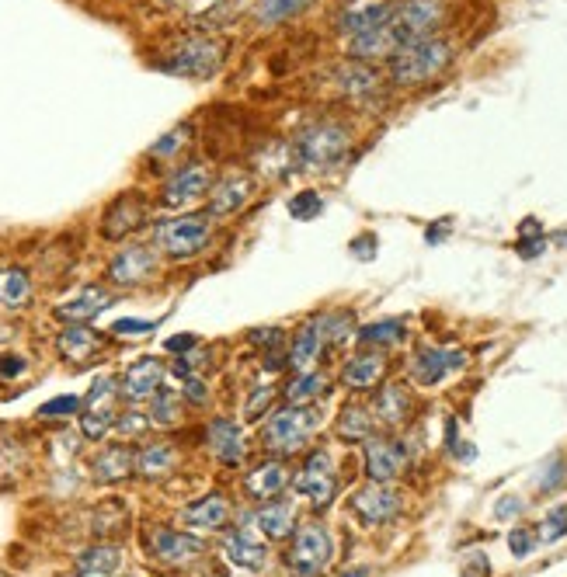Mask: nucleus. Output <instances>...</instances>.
Listing matches in <instances>:
<instances>
[{
	"instance_id": "f257e3e1",
	"label": "nucleus",
	"mask_w": 567,
	"mask_h": 577,
	"mask_svg": "<svg viewBox=\"0 0 567 577\" xmlns=\"http://www.w3.org/2000/svg\"><path fill=\"white\" fill-rule=\"evenodd\" d=\"M453 63V46L442 35H428V39L407 42L390 56V80L401 87L425 84V80L439 77L442 70Z\"/></svg>"
},
{
	"instance_id": "f03ea898",
	"label": "nucleus",
	"mask_w": 567,
	"mask_h": 577,
	"mask_svg": "<svg viewBox=\"0 0 567 577\" xmlns=\"http://www.w3.org/2000/svg\"><path fill=\"white\" fill-rule=\"evenodd\" d=\"M348 146H352V133H348L345 126H338V122H314V126L300 129L293 150L303 167L327 171V167H334L338 160H345Z\"/></svg>"
},
{
	"instance_id": "7ed1b4c3",
	"label": "nucleus",
	"mask_w": 567,
	"mask_h": 577,
	"mask_svg": "<svg viewBox=\"0 0 567 577\" xmlns=\"http://www.w3.org/2000/svg\"><path fill=\"white\" fill-rule=\"evenodd\" d=\"M314 432H317V414L307 411V404L303 407L289 404L265 421V428H261V442H265V449L289 456V452H300Z\"/></svg>"
},
{
	"instance_id": "20e7f679",
	"label": "nucleus",
	"mask_w": 567,
	"mask_h": 577,
	"mask_svg": "<svg viewBox=\"0 0 567 577\" xmlns=\"http://www.w3.org/2000/svg\"><path fill=\"white\" fill-rule=\"evenodd\" d=\"M209 237H213L209 216H178V219H167V223H157L154 230V244L174 261L195 258V254L209 244Z\"/></svg>"
},
{
	"instance_id": "39448f33",
	"label": "nucleus",
	"mask_w": 567,
	"mask_h": 577,
	"mask_svg": "<svg viewBox=\"0 0 567 577\" xmlns=\"http://www.w3.org/2000/svg\"><path fill=\"white\" fill-rule=\"evenodd\" d=\"M442 18H446V4H442V0H404L401 7L390 11L387 25H390V35H394L397 49H401L407 42L435 35Z\"/></svg>"
},
{
	"instance_id": "423d86ee",
	"label": "nucleus",
	"mask_w": 567,
	"mask_h": 577,
	"mask_svg": "<svg viewBox=\"0 0 567 577\" xmlns=\"http://www.w3.org/2000/svg\"><path fill=\"white\" fill-rule=\"evenodd\" d=\"M334 557V539L324 522H307L296 529L293 550H289V571L293 577H317Z\"/></svg>"
},
{
	"instance_id": "0eeeda50",
	"label": "nucleus",
	"mask_w": 567,
	"mask_h": 577,
	"mask_svg": "<svg viewBox=\"0 0 567 577\" xmlns=\"http://www.w3.org/2000/svg\"><path fill=\"white\" fill-rule=\"evenodd\" d=\"M223 63V42L209 39V35H195V39H185L171 56L161 63L164 73H174V77H213Z\"/></svg>"
},
{
	"instance_id": "6e6552de",
	"label": "nucleus",
	"mask_w": 567,
	"mask_h": 577,
	"mask_svg": "<svg viewBox=\"0 0 567 577\" xmlns=\"http://www.w3.org/2000/svg\"><path fill=\"white\" fill-rule=\"evenodd\" d=\"M119 379L115 376H101L91 383V393H87L84 407H81V435L91 438V442H101L115 425V397H119Z\"/></svg>"
},
{
	"instance_id": "1a4fd4ad",
	"label": "nucleus",
	"mask_w": 567,
	"mask_h": 577,
	"mask_svg": "<svg viewBox=\"0 0 567 577\" xmlns=\"http://www.w3.org/2000/svg\"><path fill=\"white\" fill-rule=\"evenodd\" d=\"M293 487L303 494V498H310V505L314 508H324L334 501V494H338V466H334V456L327 449H317L307 456V463H303L300 477L293 480Z\"/></svg>"
},
{
	"instance_id": "9d476101",
	"label": "nucleus",
	"mask_w": 567,
	"mask_h": 577,
	"mask_svg": "<svg viewBox=\"0 0 567 577\" xmlns=\"http://www.w3.org/2000/svg\"><path fill=\"white\" fill-rule=\"evenodd\" d=\"M206 192H213V171L209 164H188L178 174H171L161 192L164 209H188L202 199Z\"/></svg>"
},
{
	"instance_id": "9b49d317",
	"label": "nucleus",
	"mask_w": 567,
	"mask_h": 577,
	"mask_svg": "<svg viewBox=\"0 0 567 577\" xmlns=\"http://www.w3.org/2000/svg\"><path fill=\"white\" fill-rule=\"evenodd\" d=\"M150 553H154L161 564L185 567L206 553V543H202L199 536H192V532H181V529H154L150 532Z\"/></svg>"
},
{
	"instance_id": "f8f14e48",
	"label": "nucleus",
	"mask_w": 567,
	"mask_h": 577,
	"mask_svg": "<svg viewBox=\"0 0 567 577\" xmlns=\"http://www.w3.org/2000/svg\"><path fill=\"white\" fill-rule=\"evenodd\" d=\"M164 376H167L164 362L150 359V355H147V359H136L126 372H122L119 390H122V397H126L129 404H143V400H154L157 393L164 390Z\"/></svg>"
},
{
	"instance_id": "ddd939ff",
	"label": "nucleus",
	"mask_w": 567,
	"mask_h": 577,
	"mask_svg": "<svg viewBox=\"0 0 567 577\" xmlns=\"http://www.w3.org/2000/svg\"><path fill=\"white\" fill-rule=\"evenodd\" d=\"M401 508H404L401 494H397L394 487H387V484H369V487H362L359 494H352V511L366 525L394 522V518L401 515Z\"/></svg>"
},
{
	"instance_id": "4468645a",
	"label": "nucleus",
	"mask_w": 567,
	"mask_h": 577,
	"mask_svg": "<svg viewBox=\"0 0 567 577\" xmlns=\"http://www.w3.org/2000/svg\"><path fill=\"white\" fill-rule=\"evenodd\" d=\"M154 272H157V251L140 244L122 247L112 258V265H108V279H112L115 286H140V282H147Z\"/></svg>"
},
{
	"instance_id": "2eb2a0df",
	"label": "nucleus",
	"mask_w": 567,
	"mask_h": 577,
	"mask_svg": "<svg viewBox=\"0 0 567 577\" xmlns=\"http://www.w3.org/2000/svg\"><path fill=\"white\" fill-rule=\"evenodd\" d=\"M463 365H467V352H456V348H421L411 362V376L421 386H435L449 372L463 369Z\"/></svg>"
},
{
	"instance_id": "dca6fc26",
	"label": "nucleus",
	"mask_w": 567,
	"mask_h": 577,
	"mask_svg": "<svg viewBox=\"0 0 567 577\" xmlns=\"http://www.w3.org/2000/svg\"><path fill=\"white\" fill-rule=\"evenodd\" d=\"M404 470V449L394 438H369L366 442V477L373 484H390Z\"/></svg>"
},
{
	"instance_id": "f3484780",
	"label": "nucleus",
	"mask_w": 567,
	"mask_h": 577,
	"mask_svg": "<svg viewBox=\"0 0 567 577\" xmlns=\"http://www.w3.org/2000/svg\"><path fill=\"white\" fill-rule=\"evenodd\" d=\"M147 219V206L140 195H122L108 206V213L101 216V237L105 240H122L129 233H136Z\"/></svg>"
},
{
	"instance_id": "a211bd4d",
	"label": "nucleus",
	"mask_w": 567,
	"mask_h": 577,
	"mask_svg": "<svg viewBox=\"0 0 567 577\" xmlns=\"http://www.w3.org/2000/svg\"><path fill=\"white\" fill-rule=\"evenodd\" d=\"M324 345H327V334H324V313L321 317H310L307 324L300 327V334H296V341L289 345V369L300 376V372H310L314 369V362L324 355Z\"/></svg>"
},
{
	"instance_id": "6ab92c4d",
	"label": "nucleus",
	"mask_w": 567,
	"mask_h": 577,
	"mask_svg": "<svg viewBox=\"0 0 567 577\" xmlns=\"http://www.w3.org/2000/svg\"><path fill=\"white\" fill-rule=\"evenodd\" d=\"M209 452L220 459L223 466H241L244 463V428L230 418H216L206 428Z\"/></svg>"
},
{
	"instance_id": "aec40b11",
	"label": "nucleus",
	"mask_w": 567,
	"mask_h": 577,
	"mask_svg": "<svg viewBox=\"0 0 567 577\" xmlns=\"http://www.w3.org/2000/svg\"><path fill=\"white\" fill-rule=\"evenodd\" d=\"M254 195V178L247 174H223L209 192V216H234Z\"/></svg>"
},
{
	"instance_id": "412c9836",
	"label": "nucleus",
	"mask_w": 567,
	"mask_h": 577,
	"mask_svg": "<svg viewBox=\"0 0 567 577\" xmlns=\"http://www.w3.org/2000/svg\"><path fill=\"white\" fill-rule=\"evenodd\" d=\"M112 303H115V296L108 289L84 286L74 299H67V303L56 306V317H60L63 324H87V320H94L98 313H105Z\"/></svg>"
},
{
	"instance_id": "4be33fe9",
	"label": "nucleus",
	"mask_w": 567,
	"mask_h": 577,
	"mask_svg": "<svg viewBox=\"0 0 567 577\" xmlns=\"http://www.w3.org/2000/svg\"><path fill=\"white\" fill-rule=\"evenodd\" d=\"M91 473H94V480H98V484H122V480L136 473V452L129 449L126 442L105 445V449L94 456Z\"/></svg>"
},
{
	"instance_id": "5701e85b",
	"label": "nucleus",
	"mask_w": 567,
	"mask_h": 577,
	"mask_svg": "<svg viewBox=\"0 0 567 577\" xmlns=\"http://www.w3.org/2000/svg\"><path fill=\"white\" fill-rule=\"evenodd\" d=\"M101 348H105V338L87 324H67V331H60V338H56V352L74 365H87Z\"/></svg>"
},
{
	"instance_id": "b1692460",
	"label": "nucleus",
	"mask_w": 567,
	"mask_h": 577,
	"mask_svg": "<svg viewBox=\"0 0 567 577\" xmlns=\"http://www.w3.org/2000/svg\"><path fill=\"white\" fill-rule=\"evenodd\" d=\"M181 522H185L188 529L216 532L230 522V501L223 498V494H206V498L181 508Z\"/></svg>"
},
{
	"instance_id": "393cba45",
	"label": "nucleus",
	"mask_w": 567,
	"mask_h": 577,
	"mask_svg": "<svg viewBox=\"0 0 567 577\" xmlns=\"http://www.w3.org/2000/svg\"><path fill=\"white\" fill-rule=\"evenodd\" d=\"M286 487H289V470H286V463H279V459L258 463L244 480V491L258 501H275Z\"/></svg>"
},
{
	"instance_id": "a878e982",
	"label": "nucleus",
	"mask_w": 567,
	"mask_h": 577,
	"mask_svg": "<svg viewBox=\"0 0 567 577\" xmlns=\"http://www.w3.org/2000/svg\"><path fill=\"white\" fill-rule=\"evenodd\" d=\"M77 574L84 577H101V574H119L126 567V550L112 543H94L87 550L77 553Z\"/></svg>"
},
{
	"instance_id": "bb28decb",
	"label": "nucleus",
	"mask_w": 567,
	"mask_h": 577,
	"mask_svg": "<svg viewBox=\"0 0 567 577\" xmlns=\"http://www.w3.org/2000/svg\"><path fill=\"white\" fill-rule=\"evenodd\" d=\"M223 553H227V560L234 567H244V571H261L265 567V543L261 539H254L247 529H234L227 532V539H223Z\"/></svg>"
},
{
	"instance_id": "cd10ccee",
	"label": "nucleus",
	"mask_w": 567,
	"mask_h": 577,
	"mask_svg": "<svg viewBox=\"0 0 567 577\" xmlns=\"http://www.w3.org/2000/svg\"><path fill=\"white\" fill-rule=\"evenodd\" d=\"M383 376H387V359L376 352L352 355L345 362V369H341V383L352 386V390H373Z\"/></svg>"
},
{
	"instance_id": "c85d7f7f",
	"label": "nucleus",
	"mask_w": 567,
	"mask_h": 577,
	"mask_svg": "<svg viewBox=\"0 0 567 577\" xmlns=\"http://www.w3.org/2000/svg\"><path fill=\"white\" fill-rule=\"evenodd\" d=\"M348 53L355 56V60H383V56H394L397 53V42L394 35H390V25L383 21V25L369 28V32H359L348 39Z\"/></svg>"
},
{
	"instance_id": "c756f323",
	"label": "nucleus",
	"mask_w": 567,
	"mask_h": 577,
	"mask_svg": "<svg viewBox=\"0 0 567 577\" xmlns=\"http://www.w3.org/2000/svg\"><path fill=\"white\" fill-rule=\"evenodd\" d=\"M254 525L261 529V536L279 543V539H289V532L296 529V511L286 501H265L254 515Z\"/></svg>"
},
{
	"instance_id": "7c9ffc66",
	"label": "nucleus",
	"mask_w": 567,
	"mask_h": 577,
	"mask_svg": "<svg viewBox=\"0 0 567 577\" xmlns=\"http://www.w3.org/2000/svg\"><path fill=\"white\" fill-rule=\"evenodd\" d=\"M178 463V449L167 442H150L136 452V473L147 480H157V477H167Z\"/></svg>"
},
{
	"instance_id": "2f4dec72",
	"label": "nucleus",
	"mask_w": 567,
	"mask_h": 577,
	"mask_svg": "<svg viewBox=\"0 0 567 577\" xmlns=\"http://www.w3.org/2000/svg\"><path fill=\"white\" fill-rule=\"evenodd\" d=\"M407 414H411V393L404 383H387L376 393V418L383 425H404Z\"/></svg>"
},
{
	"instance_id": "473e14b6",
	"label": "nucleus",
	"mask_w": 567,
	"mask_h": 577,
	"mask_svg": "<svg viewBox=\"0 0 567 577\" xmlns=\"http://www.w3.org/2000/svg\"><path fill=\"white\" fill-rule=\"evenodd\" d=\"M32 299V279H28L25 268L18 265H7L0 268V306L7 310H18Z\"/></svg>"
},
{
	"instance_id": "72a5a7b5",
	"label": "nucleus",
	"mask_w": 567,
	"mask_h": 577,
	"mask_svg": "<svg viewBox=\"0 0 567 577\" xmlns=\"http://www.w3.org/2000/svg\"><path fill=\"white\" fill-rule=\"evenodd\" d=\"M334 428H338V435L345 438V442H369V438H373L376 421L362 404H348L345 411L338 414V425H334Z\"/></svg>"
},
{
	"instance_id": "f704fd0d",
	"label": "nucleus",
	"mask_w": 567,
	"mask_h": 577,
	"mask_svg": "<svg viewBox=\"0 0 567 577\" xmlns=\"http://www.w3.org/2000/svg\"><path fill=\"white\" fill-rule=\"evenodd\" d=\"M334 80H338L341 94H355V98H362V94H373L376 87H380V77H376V70L366 67V63H345V67L334 73Z\"/></svg>"
},
{
	"instance_id": "c9c22d12",
	"label": "nucleus",
	"mask_w": 567,
	"mask_h": 577,
	"mask_svg": "<svg viewBox=\"0 0 567 577\" xmlns=\"http://www.w3.org/2000/svg\"><path fill=\"white\" fill-rule=\"evenodd\" d=\"M390 18V7H383V4H369V7H348L345 14H341V21H338V28H341V35H359V32H369V28H376V25H383V21Z\"/></svg>"
},
{
	"instance_id": "e433bc0d",
	"label": "nucleus",
	"mask_w": 567,
	"mask_h": 577,
	"mask_svg": "<svg viewBox=\"0 0 567 577\" xmlns=\"http://www.w3.org/2000/svg\"><path fill=\"white\" fill-rule=\"evenodd\" d=\"M407 338V324L401 317H390V320H376V324H366L359 331L362 345H380V348H394Z\"/></svg>"
},
{
	"instance_id": "4c0bfd02",
	"label": "nucleus",
	"mask_w": 567,
	"mask_h": 577,
	"mask_svg": "<svg viewBox=\"0 0 567 577\" xmlns=\"http://www.w3.org/2000/svg\"><path fill=\"white\" fill-rule=\"evenodd\" d=\"M317 0H258V7H254V14H258L261 25H282V21L296 18V14H303L307 7H314Z\"/></svg>"
},
{
	"instance_id": "58836bf2",
	"label": "nucleus",
	"mask_w": 567,
	"mask_h": 577,
	"mask_svg": "<svg viewBox=\"0 0 567 577\" xmlns=\"http://www.w3.org/2000/svg\"><path fill=\"white\" fill-rule=\"evenodd\" d=\"M321 393H327V376H324V372H314V369L300 372V376L286 386V400H289V404H296V407L310 404V400H317Z\"/></svg>"
},
{
	"instance_id": "ea45409f",
	"label": "nucleus",
	"mask_w": 567,
	"mask_h": 577,
	"mask_svg": "<svg viewBox=\"0 0 567 577\" xmlns=\"http://www.w3.org/2000/svg\"><path fill=\"white\" fill-rule=\"evenodd\" d=\"M265 150H268V146H265ZM296 164H300V160H296V150H289L286 143H272V150L258 157L261 174H268V178H286Z\"/></svg>"
},
{
	"instance_id": "a19ab883",
	"label": "nucleus",
	"mask_w": 567,
	"mask_h": 577,
	"mask_svg": "<svg viewBox=\"0 0 567 577\" xmlns=\"http://www.w3.org/2000/svg\"><path fill=\"white\" fill-rule=\"evenodd\" d=\"M150 418H154L157 428L178 425V418H181V397H178V393H171V390L157 393V397L150 400Z\"/></svg>"
},
{
	"instance_id": "79ce46f5",
	"label": "nucleus",
	"mask_w": 567,
	"mask_h": 577,
	"mask_svg": "<svg viewBox=\"0 0 567 577\" xmlns=\"http://www.w3.org/2000/svg\"><path fill=\"white\" fill-rule=\"evenodd\" d=\"M188 136H192V126H174L171 133H164L161 140L150 146V153H154V157H161V160L164 157H178V153L185 150Z\"/></svg>"
},
{
	"instance_id": "37998d69",
	"label": "nucleus",
	"mask_w": 567,
	"mask_h": 577,
	"mask_svg": "<svg viewBox=\"0 0 567 577\" xmlns=\"http://www.w3.org/2000/svg\"><path fill=\"white\" fill-rule=\"evenodd\" d=\"M289 213L296 219H317L324 213V199L321 192H314V188H307V192H296L293 199H289Z\"/></svg>"
},
{
	"instance_id": "c03bdc74",
	"label": "nucleus",
	"mask_w": 567,
	"mask_h": 577,
	"mask_svg": "<svg viewBox=\"0 0 567 577\" xmlns=\"http://www.w3.org/2000/svg\"><path fill=\"white\" fill-rule=\"evenodd\" d=\"M150 425H154V418H147V414L140 411H126L115 418L112 432H119V438H143L150 432Z\"/></svg>"
},
{
	"instance_id": "a18cd8bd",
	"label": "nucleus",
	"mask_w": 567,
	"mask_h": 577,
	"mask_svg": "<svg viewBox=\"0 0 567 577\" xmlns=\"http://www.w3.org/2000/svg\"><path fill=\"white\" fill-rule=\"evenodd\" d=\"M543 247H547V237L540 233V223H536V219H526V223H522V233H519V254L522 258H540Z\"/></svg>"
},
{
	"instance_id": "49530a36",
	"label": "nucleus",
	"mask_w": 567,
	"mask_h": 577,
	"mask_svg": "<svg viewBox=\"0 0 567 577\" xmlns=\"http://www.w3.org/2000/svg\"><path fill=\"white\" fill-rule=\"evenodd\" d=\"M567 536V508L564 505H557V508H550L547 511V518H543V525H540V543H557V539H564Z\"/></svg>"
},
{
	"instance_id": "de8ad7c7",
	"label": "nucleus",
	"mask_w": 567,
	"mask_h": 577,
	"mask_svg": "<svg viewBox=\"0 0 567 577\" xmlns=\"http://www.w3.org/2000/svg\"><path fill=\"white\" fill-rule=\"evenodd\" d=\"M84 400L74 397V393H63V397H53L49 404L39 407V418H70V414H81Z\"/></svg>"
},
{
	"instance_id": "09e8293b",
	"label": "nucleus",
	"mask_w": 567,
	"mask_h": 577,
	"mask_svg": "<svg viewBox=\"0 0 567 577\" xmlns=\"http://www.w3.org/2000/svg\"><path fill=\"white\" fill-rule=\"evenodd\" d=\"M181 397H185L188 404L202 407V404L209 400V386L202 383L199 376H188V379H181Z\"/></svg>"
},
{
	"instance_id": "8fccbe9b",
	"label": "nucleus",
	"mask_w": 567,
	"mask_h": 577,
	"mask_svg": "<svg viewBox=\"0 0 567 577\" xmlns=\"http://www.w3.org/2000/svg\"><path fill=\"white\" fill-rule=\"evenodd\" d=\"M508 550L515 553V557H529V553L536 550V539H533V532L529 529H515L512 536H508Z\"/></svg>"
},
{
	"instance_id": "3c124183",
	"label": "nucleus",
	"mask_w": 567,
	"mask_h": 577,
	"mask_svg": "<svg viewBox=\"0 0 567 577\" xmlns=\"http://www.w3.org/2000/svg\"><path fill=\"white\" fill-rule=\"evenodd\" d=\"M28 369V362L18 352H0V379H18Z\"/></svg>"
},
{
	"instance_id": "603ef678",
	"label": "nucleus",
	"mask_w": 567,
	"mask_h": 577,
	"mask_svg": "<svg viewBox=\"0 0 567 577\" xmlns=\"http://www.w3.org/2000/svg\"><path fill=\"white\" fill-rule=\"evenodd\" d=\"M272 397H275V393L268 390V386L254 390V393H251V404H247V411H244V418H247V421H258V418H261V411H265V407L272 404Z\"/></svg>"
},
{
	"instance_id": "864d4df0",
	"label": "nucleus",
	"mask_w": 567,
	"mask_h": 577,
	"mask_svg": "<svg viewBox=\"0 0 567 577\" xmlns=\"http://www.w3.org/2000/svg\"><path fill=\"white\" fill-rule=\"evenodd\" d=\"M154 327H157V320H115L112 331L115 334H129V338H133V334H150Z\"/></svg>"
},
{
	"instance_id": "5fc2aeb1",
	"label": "nucleus",
	"mask_w": 567,
	"mask_h": 577,
	"mask_svg": "<svg viewBox=\"0 0 567 577\" xmlns=\"http://www.w3.org/2000/svg\"><path fill=\"white\" fill-rule=\"evenodd\" d=\"M247 338L261 341L258 348H282V338H286V331H282V327H265V331H251Z\"/></svg>"
},
{
	"instance_id": "6e6d98bb",
	"label": "nucleus",
	"mask_w": 567,
	"mask_h": 577,
	"mask_svg": "<svg viewBox=\"0 0 567 577\" xmlns=\"http://www.w3.org/2000/svg\"><path fill=\"white\" fill-rule=\"evenodd\" d=\"M195 345H199V338H195V334H174V338L164 341V348L171 355H188V352H195Z\"/></svg>"
},
{
	"instance_id": "4d7b16f0",
	"label": "nucleus",
	"mask_w": 567,
	"mask_h": 577,
	"mask_svg": "<svg viewBox=\"0 0 567 577\" xmlns=\"http://www.w3.org/2000/svg\"><path fill=\"white\" fill-rule=\"evenodd\" d=\"M352 254L359 261H373V254H376V237H373V233H362L359 240H352Z\"/></svg>"
},
{
	"instance_id": "13d9d810",
	"label": "nucleus",
	"mask_w": 567,
	"mask_h": 577,
	"mask_svg": "<svg viewBox=\"0 0 567 577\" xmlns=\"http://www.w3.org/2000/svg\"><path fill=\"white\" fill-rule=\"evenodd\" d=\"M561 480H564V459H554V463H550V473L540 477V491H554V487H561Z\"/></svg>"
},
{
	"instance_id": "bf43d9fd",
	"label": "nucleus",
	"mask_w": 567,
	"mask_h": 577,
	"mask_svg": "<svg viewBox=\"0 0 567 577\" xmlns=\"http://www.w3.org/2000/svg\"><path fill=\"white\" fill-rule=\"evenodd\" d=\"M519 511H522V498L508 494V498H501L498 505H494V518H515Z\"/></svg>"
},
{
	"instance_id": "052dcab7",
	"label": "nucleus",
	"mask_w": 567,
	"mask_h": 577,
	"mask_svg": "<svg viewBox=\"0 0 567 577\" xmlns=\"http://www.w3.org/2000/svg\"><path fill=\"white\" fill-rule=\"evenodd\" d=\"M178 4H188L192 11H213V7H220V0H178Z\"/></svg>"
},
{
	"instance_id": "680f3d73",
	"label": "nucleus",
	"mask_w": 567,
	"mask_h": 577,
	"mask_svg": "<svg viewBox=\"0 0 567 577\" xmlns=\"http://www.w3.org/2000/svg\"><path fill=\"white\" fill-rule=\"evenodd\" d=\"M442 230H449V223H439V226H428V244H439L442 237H446V233Z\"/></svg>"
},
{
	"instance_id": "e2e57ef3",
	"label": "nucleus",
	"mask_w": 567,
	"mask_h": 577,
	"mask_svg": "<svg viewBox=\"0 0 567 577\" xmlns=\"http://www.w3.org/2000/svg\"><path fill=\"white\" fill-rule=\"evenodd\" d=\"M554 240H557V244H561V247H567V230H561V233H557Z\"/></svg>"
},
{
	"instance_id": "0e129e2a",
	"label": "nucleus",
	"mask_w": 567,
	"mask_h": 577,
	"mask_svg": "<svg viewBox=\"0 0 567 577\" xmlns=\"http://www.w3.org/2000/svg\"><path fill=\"white\" fill-rule=\"evenodd\" d=\"M345 577H369V571H355V574H345Z\"/></svg>"
}]
</instances>
